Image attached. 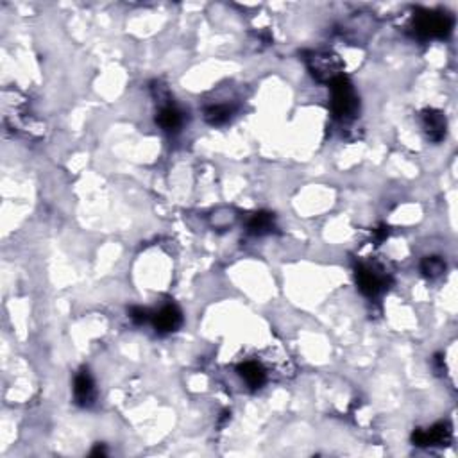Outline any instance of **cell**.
I'll use <instances>...</instances> for the list:
<instances>
[{"mask_svg": "<svg viewBox=\"0 0 458 458\" xmlns=\"http://www.w3.org/2000/svg\"><path fill=\"white\" fill-rule=\"evenodd\" d=\"M129 317H131V320H133L134 324H145V322H147L149 319H151V315H149V311L145 310V308H142V306H134V308H131V311H129Z\"/></svg>", "mask_w": 458, "mask_h": 458, "instance_id": "cell-14", "label": "cell"}, {"mask_svg": "<svg viewBox=\"0 0 458 458\" xmlns=\"http://www.w3.org/2000/svg\"><path fill=\"white\" fill-rule=\"evenodd\" d=\"M421 271L426 277H439L442 273L446 271V264L442 262L439 256H428V258L423 259V264H421Z\"/></svg>", "mask_w": 458, "mask_h": 458, "instance_id": "cell-13", "label": "cell"}, {"mask_svg": "<svg viewBox=\"0 0 458 458\" xmlns=\"http://www.w3.org/2000/svg\"><path fill=\"white\" fill-rule=\"evenodd\" d=\"M308 66H310L313 77L319 81H329L337 79L340 75V63L333 54H322V52H315L308 57Z\"/></svg>", "mask_w": 458, "mask_h": 458, "instance_id": "cell-3", "label": "cell"}, {"mask_svg": "<svg viewBox=\"0 0 458 458\" xmlns=\"http://www.w3.org/2000/svg\"><path fill=\"white\" fill-rule=\"evenodd\" d=\"M356 283H358L360 290L365 295H378L383 290V276L372 271L371 267H358L356 268Z\"/></svg>", "mask_w": 458, "mask_h": 458, "instance_id": "cell-7", "label": "cell"}, {"mask_svg": "<svg viewBox=\"0 0 458 458\" xmlns=\"http://www.w3.org/2000/svg\"><path fill=\"white\" fill-rule=\"evenodd\" d=\"M249 233L253 235H265L274 228V217L271 213H256L251 217V221L247 224Z\"/></svg>", "mask_w": 458, "mask_h": 458, "instance_id": "cell-12", "label": "cell"}, {"mask_svg": "<svg viewBox=\"0 0 458 458\" xmlns=\"http://www.w3.org/2000/svg\"><path fill=\"white\" fill-rule=\"evenodd\" d=\"M91 455H106V451H104V448H100V446H97L95 451H93V453H91Z\"/></svg>", "mask_w": 458, "mask_h": 458, "instance_id": "cell-15", "label": "cell"}, {"mask_svg": "<svg viewBox=\"0 0 458 458\" xmlns=\"http://www.w3.org/2000/svg\"><path fill=\"white\" fill-rule=\"evenodd\" d=\"M238 374L242 376V380L246 381L251 389H259V387L265 383V380H267L265 369L262 367L258 362H253V360L240 363V365H238Z\"/></svg>", "mask_w": 458, "mask_h": 458, "instance_id": "cell-9", "label": "cell"}, {"mask_svg": "<svg viewBox=\"0 0 458 458\" xmlns=\"http://www.w3.org/2000/svg\"><path fill=\"white\" fill-rule=\"evenodd\" d=\"M74 398L79 407H91L97 399L95 381L88 371H81L74 380Z\"/></svg>", "mask_w": 458, "mask_h": 458, "instance_id": "cell-5", "label": "cell"}, {"mask_svg": "<svg viewBox=\"0 0 458 458\" xmlns=\"http://www.w3.org/2000/svg\"><path fill=\"white\" fill-rule=\"evenodd\" d=\"M156 122L163 127L165 131H178L183 126V113L179 111L174 104H167L160 109Z\"/></svg>", "mask_w": 458, "mask_h": 458, "instance_id": "cell-10", "label": "cell"}, {"mask_svg": "<svg viewBox=\"0 0 458 458\" xmlns=\"http://www.w3.org/2000/svg\"><path fill=\"white\" fill-rule=\"evenodd\" d=\"M423 126L432 142H441L446 136V118L441 111H435V109L424 111Z\"/></svg>", "mask_w": 458, "mask_h": 458, "instance_id": "cell-8", "label": "cell"}, {"mask_svg": "<svg viewBox=\"0 0 458 458\" xmlns=\"http://www.w3.org/2000/svg\"><path fill=\"white\" fill-rule=\"evenodd\" d=\"M451 439V430L448 424L441 423L432 426L430 430H419L415 432L412 441L417 446H444Z\"/></svg>", "mask_w": 458, "mask_h": 458, "instance_id": "cell-6", "label": "cell"}, {"mask_svg": "<svg viewBox=\"0 0 458 458\" xmlns=\"http://www.w3.org/2000/svg\"><path fill=\"white\" fill-rule=\"evenodd\" d=\"M331 86V108L338 118H351L358 109L356 93L344 75H338L329 82Z\"/></svg>", "mask_w": 458, "mask_h": 458, "instance_id": "cell-1", "label": "cell"}, {"mask_svg": "<svg viewBox=\"0 0 458 458\" xmlns=\"http://www.w3.org/2000/svg\"><path fill=\"white\" fill-rule=\"evenodd\" d=\"M152 324H154L156 331L165 335V333H172L183 324V313L176 304H165L161 310H158L152 315Z\"/></svg>", "mask_w": 458, "mask_h": 458, "instance_id": "cell-4", "label": "cell"}, {"mask_svg": "<svg viewBox=\"0 0 458 458\" xmlns=\"http://www.w3.org/2000/svg\"><path fill=\"white\" fill-rule=\"evenodd\" d=\"M204 118H206L208 124H212V126H222V124H226V122L231 118V108L224 106V104L210 106V108L204 109Z\"/></svg>", "mask_w": 458, "mask_h": 458, "instance_id": "cell-11", "label": "cell"}, {"mask_svg": "<svg viewBox=\"0 0 458 458\" xmlns=\"http://www.w3.org/2000/svg\"><path fill=\"white\" fill-rule=\"evenodd\" d=\"M453 29V20L448 15L442 13H426L415 18V33L423 38H444Z\"/></svg>", "mask_w": 458, "mask_h": 458, "instance_id": "cell-2", "label": "cell"}]
</instances>
